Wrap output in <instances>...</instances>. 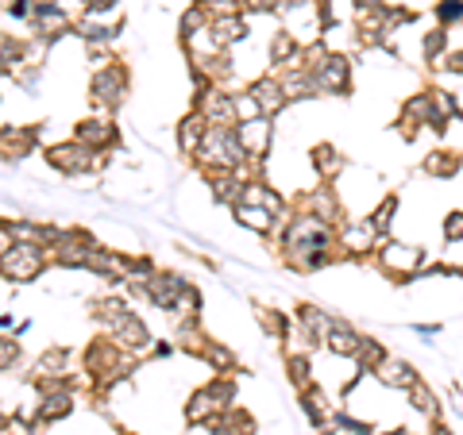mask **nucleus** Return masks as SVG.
I'll return each mask as SVG.
<instances>
[{
	"instance_id": "1",
	"label": "nucleus",
	"mask_w": 463,
	"mask_h": 435,
	"mask_svg": "<svg viewBox=\"0 0 463 435\" xmlns=\"http://www.w3.org/2000/svg\"><path fill=\"white\" fill-rule=\"evenodd\" d=\"M279 251L282 263L294 273H317L340 263L336 251V224L317 220L309 212H289L279 224Z\"/></svg>"
},
{
	"instance_id": "18",
	"label": "nucleus",
	"mask_w": 463,
	"mask_h": 435,
	"mask_svg": "<svg viewBox=\"0 0 463 435\" xmlns=\"http://www.w3.org/2000/svg\"><path fill=\"white\" fill-rule=\"evenodd\" d=\"M39 139H43L39 124H8V127H0V154H5L8 162L12 158H24V154H35Z\"/></svg>"
},
{
	"instance_id": "36",
	"label": "nucleus",
	"mask_w": 463,
	"mask_h": 435,
	"mask_svg": "<svg viewBox=\"0 0 463 435\" xmlns=\"http://www.w3.org/2000/svg\"><path fill=\"white\" fill-rule=\"evenodd\" d=\"M255 320L270 339H282V343L289 339V331H294V320H289L282 309H270V304H259V301H255Z\"/></svg>"
},
{
	"instance_id": "30",
	"label": "nucleus",
	"mask_w": 463,
	"mask_h": 435,
	"mask_svg": "<svg viewBox=\"0 0 463 435\" xmlns=\"http://www.w3.org/2000/svg\"><path fill=\"white\" fill-rule=\"evenodd\" d=\"M232 220H236L240 227L255 231V236H274V231H279V224H282L279 216L267 212L263 205H243V200H240L236 208H232Z\"/></svg>"
},
{
	"instance_id": "42",
	"label": "nucleus",
	"mask_w": 463,
	"mask_h": 435,
	"mask_svg": "<svg viewBox=\"0 0 463 435\" xmlns=\"http://www.w3.org/2000/svg\"><path fill=\"white\" fill-rule=\"evenodd\" d=\"M286 378H289V385L298 389H309L313 385V370H309V358L301 355V351H286Z\"/></svg>"
},
{
	"instance_id": "31",
	"label": "nucleus",
	"mask_w": 463,
	"mask_h": 435,
	"mask_svg": "<svg viewBox=\"0 0 463 435\" xmlns=\"http://www.w3.org/2000/svg\"><path fill=\"white\" fill-rule=\"evenodd\" d=\"M279 81H282V93L289 105H301V100H317V89H313V78L306 66H282L279 69Z\"/></svg>"
},
{
	"instance_id": "52",
	"label": "nucleus",
	"mask_w": 463,
	"mask_h": 435,
	"mask_svg": "<svg viewBox=\"0 0 463 435\" xmlns=\"http://www.w3.org/2000/svg\"><path fill=\"white\" fill-rule=\"evenodd\" d=\"M437 69H448V74H459V78H463V51H448V54L440 58Z\"/></svg>"
},
{
	"instance_id": "39",
	"label": "nucleus",
	"mask_w": 463,
	"mask_h": 435,
	"mask_svg": "<svg viewBox=\"0 0 463 435\" xmlns=\"http://www.w3.org/2000/svg\"><path fill=\"white\" fill-rule=\"evenodd\" d=\"M405 393H410V404H413V412H421L429 424L432 420H444V409H440V397L432 393V389L425 385V382H417V385H410L405 389Z\"/></svg>"
},
{
	"instance_id": "8",
	"label": "nucleus",
	"mask_w": 463,
	"mask_h": 435,
	"mask_svg": "<svg viewBox=\"0 0 463 435\" xmlns=\"http://www.w3.org/2000/svg\"><path fill=\"white\" fill-rule=\"evenodd\" d=\"M306 69L313 78L317 97H352V58L344 51H325Z\"/></svg>"
},
{
	"instance_id": "58",
	"label": "nucleus",
	"mask_w": 463,
	"mask_h": 435,
	"mask_svg": "<svg viewBox=\"0 0 463 435\" xmlns=\"http://www.w3.org/2000/svg\"><path fill=\"white\" fill-rule=\"evenodd\" d=\"M386 435H417L413 428H394V431H386Z\"/></svg>"
},
{
	"instance_id": "9",
	"label": "nucleus",
	"mask_w": 463,
	"mask_h": 435,
	"mask_svg": "<svg viewBox=\"0 0 463 435\" xmlns=\"http://www.w3.org/2000/svg\"><path fill=\"white\" fill-rule=\"evenodd\" d=\"M43 158H47V166L58 170L62 178H85V173L105 170V151H90V147H81L78 139L54 143V147H47Z\"/></svg>"
},
{
	"instance_id": "50",
	"label": "nucleus",
	"mask_w": 463,
	"mask_h": 435,
	"mask_svg": "<svg viewBox=\"0 0 463 435\" xmlns=\"http://www.w3.org/2000/svg\"><path fill=\"white\" fill-rule=\"evenodd\" d=\"M81 5V16H97V20H109V12H116L120 0H78Z\"/></svg>"
},
{
	"instance_id": "59",
	"label": "nucleus",
	"mask_w": 463,
	"mask_h": 435,
	"mask_svg": "<svg viewBox=\"0 0 463 435\" xmlns=\"http://www.w3.org/2000/svg\"><path fill=\"white\" fill-rule=\"evenodd\" d=\"M5 420H8V416H5V412H0V424H5Z\"/></svg>"
},
{
	"instance_id": "48",
	"label": "nucleus",
	"mask_w": 463,
	"mask_h": 435,
	"mask_svg": "<svg viewBox=\"0 0 463 435\" xmlns=\"http://www.w3.org/2000/svg\"><path fill=\"white\" fill-rule=\"evenodd\" d=\"M286 0H243V16H279Z\"/></svg>"
},
{
	"instance_id": "35",
	"label": "nucleus",
	"mask_w": 463,
	"mask_h": 435,
	"mask_svg": "<svg viewBox=\"0 0 463 435\" xmlns=\"http://www.w3.org/2000/svg\"><path fill=\"white\" fill-rule=\"evenodd\" d=\"M27 62V42L12 32H0V78H12Z\"/></svg>"
},
{
	"instance_id": "41",
	"label": "nucleus",
	"mask_w": 463,
	"mask_h": 435,
	"mask_svg": "<svg viewBox=\"0 0 463 435\" xmlns=\"http://www.w3.org/2000/svg\"><path fill=\"white\" fill-rule=\"evenodd\" d=\"M321 435H371V424L367 420H355L352 412H332Z\"/></svg>"
},
{
	"instance_id": "46",
	"label": "nucleus",
	"mask_w": 463,
	"mask_h": 435,
	"mask_svg": "<svg viewBox=\"0 0 463 435\" xmlns=\"http://www.w3.org/2000/svg\"><path fill=\"white\" fill-rule=\"evenodd\" d=\"M437 27H448V32H452V27L463 20V0H437Z\"/></svg>"
},
{
	"instance_id": "21",
	"label": "nucleus",
	"mask_w": 463,
	"mask_h": 435,
	"mask_svg": "<svg viewBox=\"0 0 463 435\" xmlns=\"http://www.w3.org/2000/svg\"><path fill=\"white\" fill-rule=\"evenodd\" d=\"M248 93L255 97V105H259V112L263 116H282L286 108H289V100H286V93H282V81H279V74H263V78H255L251 85H248Z\"/></svg>"
},
{
	"instance_id": "45",
	"label": "nucleus",
	"mask_w": 463,
	"mask_h": 435,
	"mask_svg": "<svg viewBox=\"0 0 463 435\" xmlns=\"http://www.w3.org/2000/svg\"><path fill=\"white\" fill-rule=\"evenodd\" d=\"M383 358H386V347H383L379 339H371V336H367V339H364V347H359V351H355V358H352V362H355L359 370H367V374H371V370L379 366Z\"/></svg>"
},
{
	"instance_id": "37",
	"label": "nucleus",
	"mask_w": 463,
	"mask_h": 435,
	"mask_svg": "<svg viewBox=\"0 0 463 435\" xmlns=\"http://www.w3.org/2000/svg\"><path fill=\"white\" fill-rule=\"evenodd\" d=\"M197 358H201V362H209L216 374H236V370H240L236 355H232L221 339H209V336H205V343H201V355H197Z\"/></svg>"
},
{
	"instance_id": "40",
	"label": "nucleus",
	"mask_w": 463,
	"mask_h": 435,
	"mask_svg": "<svg viewBox=\"0 0 463 435\" xmlns=\"http://www.w3.org/2000/svg\"><path fill=\"white\" fill-rule=\"evenodd\" d=\"M398 205H402V200H398V193H386V197L379 200V205H374V212L367 216V220H371V227L379 231V239H386V236H390V227H394Z\"/></svg>"
},
{
	"instance_id": "55",
	"label": "nucleus",
	"mask_w": 463,
	"mask_h": 435,
	"mask_svg": "<svg viewBox=\"0 0 463 435\" xmlns=\"http://www.w3.org/2000/svg\"><path fill=\"white\" fill-rule=\"evenodd\" d=\"M417 336H440V324H417Z\"/></svg>"
},
{
	"instance_id": "47",
	"label": "nucleus",
	"mask_w": 463,
	"mask_h": 435,
	"mask_svg": "<svg viewBox=\"0 0 463 435\" xmlns=\"http://www.w3.org/2000/svg\"><path fill=\"white\" fill-rule=\"evenodd\" d=\"M232 105H236V124L240 120H255V116H263L255 105V97L248 89H232Z\"/></svg>"
},
{
	"instance_id": "14",
	"label": "nucleus",
	"mask_w": 463,
	"mask_h": 435,
	"mask_svg": "<svg viewBox=\"0 0 463 435\" xmlns=\"http://www.w3.org/2000/svg\"><path fill=\"white\" fill-rule=\"evenodd\" d=\"M289 208H294V212H309V216H317V220H328V224L344 220V200L336 197V185H332V181H321V185H313V190L298 193V200Z\"/></svg>"
},
{
	"instance_id": "28",
	"label": "nucleus",
	"mask_w": 463,
	"mask_h": 435,
	"mask_svg": "<svg viewBox=\"0 0 463 435\" xmlns=\"http://www.w3.org/2000/svg\"><path fill=\"white\" fill-rule=\"evenodd\" d=\"M205 132H209V120L201 116L197 108H190L178 120V127H174V143H178V151L185 154V158H194L197 154V147H201V139H205Z\"/></svg>"
},
{
	"instance_id": "51",
	"label": "nucleus",
	"mask_w": 463,
	"mask_h": 435,
	"mask_svg": "<svg viewBox=\"0 0 463 435\" xmlns=\"http://www.w3.org/2000/svg\"><path fill=\"white\" fill-rule=\"evenodd\" d=\"M452 239H463V208L444 216V243H452Z\"/></svg>"
},
{
	"instance_id": "22",
	"label": "nucleus",
	"mask_w": 463,
	"mask_h": 435,
	"mask_svg": "<svg viewBox=\"0 0 463 435\" xmlns=\"http://www.w3.org/2000/svg\"><path fill=\"white\" fill-rule=\"evenodd\" d=\"M371 374H374V382H379V385H386V389H402V393H405V389H410V385L421 382V374H417L413 362L394 358V355H386V358H383V362H379V366H374Z\"/></svg>"
},
{
	"instance_id": "7",
	"label": "nucleus",
	"mask_w": 463,
	"mask_h": 435,
	"mask_svg": "<svg viewBox=\"0 0 463 435\" xmlns=\"http://www.w3.org/2000/svg\"><path fill=\"white\" fill-rule=\"evenodd\" d=\"M374 263H379L386 273H390V282H417V273H421L425 266V251L421 246H410V243H402V239H379V246H374Z\"/></svg>"
},
{
	"instance_id": "5",
	"label": "nucleus",
	"mask_w": 463,
	"mask_h": 435,
	"mask_svg": "<svg viewBox=\"0 0 463 435\" xmlns=\"http://www.w3.org/2000/svg\"><path fill=\"white\" fill-rule=\"evenodd\" d=\"M128 93H132V69H128L120 58L109 62V66H100V69H93V78H90V100H93L97 112L116 116V112L124 108Z\"/></svg>"
},
{
	"instance_id": "43",
	"label": "nucleus",
	"mask_w": 463,
	"mask_h": 435,
	"mask_svg": "<svg viewBox=\"0 0 463 435\" xmlns=\"http://www.w3.org/2000/svg\"><path fill=\"white\" fill-rule=\"evenodd\" d=\"M444 54H448V27H432V32L425 35V42H421L425 66H429V69H437Z\"/></svg>"
},
{
	"instance_id": "12",
	"label": "nucleus",
	"mask_w": 463,
	"mask_h": 435,
	"mask_svg": "<svg viewBox=\"0 0 463 435\" xmlns=\"http://www.w3.org/2000/svg\"><path fill=\"white\" fill-rule=\"evenodd\" d=\"M236 139L243 154H248V166H263L267 154L274 147V120L270 116H255V120H240L236 124Z\"/></svg>"
},
{
	"instance_id": "19",
	"label": "nucleus",
	"mask_w": 463,
	"mask_h": 435,
	"mask_svg": "<svg viewBox=\"0 0 463 435\" xmlns=\"http://www.w3.org/2000/svg\"><path fill=\"white\" fill-rule=\"evenodd\" d=\"M201 178L209 181L213 200L224 208H236L240 197H243V185H248V178H243L240 170H201Z\"/></svg>"
},
{
	"instance_id": "20",
	"label": "nucleus",
	"mask_w": 463,
	"mask_h": 435,
	"mask_svg": "<svg viewBox=\"0 0 463 435\" xmlns=\"http://www.w3.org/2000/svg\"><path fill=\"white\" fill-rule=\"evenodd\" d=\"M78 404V389H51V393H39V409H35V428L43 424H58V420H66L74 412Z\"/></svg>"
},
{
	"instance_id": "56",
	"label": "nucleus",
	"mask_w": 463,
	"mask_h": 435,
	"mask_svg": "<svg viewBox=\"0 0 463 435\" xmlns=\"http://www.w3.org/2000/svg\"><path fill=\"white\" fill-rule=\"evenodd\" d=\"M432 435H456V431H452V428H448V424H444V420H432Z\"/></svg>"
},
{
	"instance_id": "53",
	"label": "nucleus",
	"mask_w": 463,
	"mask_h": 435,
	"mask_svg": "<svg viewBox=\"0 0 463 435\" xmlns=\"http://www.w3.org/2000/svg\"><path fill=\"white\" fill-rule=\"evenodd\" d=\"M174 351H178V343H166V339H158V343H151V355H155V358H170Z\"/></svg>"
},
{
	"instance_id": "24",
	"label": "nucleus",
	"mask_w": 463,
	"mask_h": 435,
	"mask_svg": "<svg viewBox=\"0 0 463 435\" xmlns=\"http://www.w3.org/2000/svg\"><path fill=\"white\" fill-rule=\"evenodd\" d=\"M248 35H251L248 16H213V20H209V39H213L216 51L240 47V42L248 39Z\"/></svg>"
},
{
	"instance_id": "38",
	"label": "nucleus",
	"mask_w": 463,
	"mask_h": 435,
	"mask_svg": "<svg viewBox=\"0 0 463 435\" xmlns=\"http://www.w3.org/2000/svg\"><path fill=\"white\" fill-rule=\"evenodd\" d=\"M209 20H213V16H209V8L201 5V0H194V5L178 16V39H182V42H190L194 35L209 32Z\"/></svg>"
},
{
	"instance_id": "57",
	"label": "nucleus",
	"mask_w": 463,
	"mask_h": 435,
	"mask_svg": "<svg viewBox=\"0 0 463 435\" xmlns=\"http://www.w3.org/2000/svg\"><path fill=\"white\" fill-rule=\"evenodd\" d=\"M12 324H16V316H12V312H0V331H8Z\"/></svg>"
},
{
	"instance_id": "13",
	"label": "nucleus",
	"mask_w": 463,
	"mask_h": 435,
	"mask_svg": "<svg viewBox=\"0 0 463 435\" xmlns=\"http://www.w3.org/2000/svg\"><path fill=\"white\" fill-rule=\"evenodd\" d=\"M185 289H190V278H182V273H174V270H155L151 278L143 282V301H151L158 312L174 316Z\"/></svg>"
},
{
	"instance_id": "15",
	"label": "nucleus",
	"mask_w": 463,
	"mask_h": 435,
	"mask_svg": "<svg viewBox=\"0 0 463 435\" xmlns=\"http://www.w3.org/2000/svg\"><path fill=\"white\" fill-rule=\"evenodd\" d=\"M74 139L90 151H116L120 147V127L112 124V116H90V120L74 124Z\"/></svg>"
},
{
	"instance_id": "23",
	"label": "nucleus",
	"mask_w": 463,
	"mask_h": 435,
	"mask_svg": "<svg viewBox=\"0 0 463 435\" xmlns=\"http://www.w3.org/2000/svg\"><path fill=\"white\" fill-rule=\"evenodd\" d=\"M70 347H51V351H43L32 366V385L35 382H58V378H74V370H70Z\"/></svg>"
},
{
	"instance_id": "27",
	"label": "nucleus",
	"mask_w": 463,
	"mask_h": 435,
	"mask_svg": "<svg viewBox=\"0 0 463 435\" xmlns=\"http://www.w3.org/2000/svg\"><path fill=\"white\" fill-rule=\"evenodd\" d=\"M459 170H463V151H452V147H437L421 158V173L432 181H452Z\"/></svg>"
},
{
	"instance_id": "17",
	"label": "nucleus",
	"mask_w": 463,
	"mask_h": 435,
	"mask_svg": "<svg viewBox=\"0 0 463 435\" xmlns=\"http://www.w3.org/2000/svg\"><path fill=\"white\" fill-rule=\"evenodd\" d=\"M294 324H298L301 339H306L309 347H325V339H328L332 324H336V316H332V312H325L321 304H309V301H301L298 309H294Z\"/></svg>"
},
{
	"instance_id": "4",
	"label": "nucleus",
	"mask_w": 463,
	"mask_h": 435,
	"mask_svg": "<svg viewBox=\"0 0 463 435\" xmlns=\"http://www.w3.org/2000/svg\"><path fill=\"white\" fill-rule=\"evenodd\" d=\"M232 404H236V382H232V374H216V378L209 385H201L190 393V401H185V424H201L205 428L209 420L224 416Z\"/></svg>"
},
{
	"instance_id": "44",
	"label": "nucleus",
	"mask_w": 463,
	"mask_h": 435,
	"mask_svg": "<svg viewBox=\"0 0 463 435\" xmlns=\"http://www.w3.org/2000/svg\"><path fill=\"white\" fill-rule=\"evenodd\" d=\"M24 366V347L16 336H0V374H16Z\"/></svg>"
},
{
	"instance_id": "2",
	"label": "nucleus",
	"mask_w": 463,
	"mask_h": 435,
	"mask_svg": "<svg viewBox=\"0 0 463 435\" xmlns=\"http://www.w3.org/2000/svg\"><path fill=\"white\" fill-rule=\"evenodd\" d=\"M194 162L201 170H240L243 178H248V154H243L240 139H236V127H209L194 154Z\"/></svg>"
},
{
	"instance_id": "32",
	"label": "nucleus",
	"mask_w": 463,
	"mask_h": 435,
	"mask_svg": "<svg viewBox=\"0 0 463 435\" xmlns=\"http://www.w3.org/2000/svg\"><path fill=\"white\" fill-rule=\"evenodd\" d=\"M309 162H313V173L321 181H336L344 166H347V158L340 154V147H332V143H317V147L309 151Z\"/></svg>"
},
{
	"instance_id": "10",
	"label": "nucleus",
	"mask_w": 463,
	"mask_h": 435,
	"mask_svg": "<svg viewBox=\"0 0 463 435\" xmlns=\"http://www.w3.org/2000/svg\"><path fill=\"white\" fill-rule=\"evenodd\" d=\"M93 246L97 239L85 227H62V236L47 246V258L58 270H85V258H90Z\"/></svg>"
},
{
	"instance_id": "54",
	"label": "nucleus",
	"mask_w": 463,
	"mask_h": 435,
	"mask_svg": "<svg viewBox=\"0 0 463 435\" xmlns=\"http://www.w3.org/2000/svg\"><path fill=\"white\" fill-rule=\"evenodd\" d=\"M8 246H12V231H8V224H5V220H0V255H5Z\"/></svg>"
},
{
	"instance_id": "25",
	"label": "nucleus",
	"mask_w": 463,
	"mask_h": 435,
	"mask_svg": "<svg viewBox=\"0 0 463 435\" xmlns=\"http://www.w3.org/2000/svg\"><path fill=\"white\" fill-rule=\"evenodd\" d=\"M120 32H124V23L120 20H97V16H81L78 23H74V35L85 42V47H112L116 39H120Z\"/></svg>"
},
{
	"instance_id": "26",
	"label": "nucleus",
	"mask_w": 463,
	"mask_h": 435,
	"mask_svg": "<svg viewBox=\"0 0 463 435\" xmlns=\"http://www.w3.org/2000/svg\"><path fill=\"white\" fill-rule=\"evenodd\" d=\"M243 205H263L267 212H274L279 220H286L289 216V200L274 190V185H267V181H259V178H248V185H243Z\"/></svg>"
},
{
	"instance_id": "11",
	"label": "nucleus",
	"mask_w": 463,
	"mask_h": 435,
	"mask_svg": "<svg viewBox=\"0 0 463 435\" xmlns=\"http://www.w3.org/2000/svg\"><path fill=\"white\" fill-rule=\"evenodd\" d=\"M374 246H379V231L371 227L367 216H359V220L344 216V220L336 224V251H340V263H347V258H371Z\"/></svg>"
},
{
	"instance_id": "33",
	"label": "nucleus",
	"mask_w": 463,
	"mask_h": 435,
	"mask_svg": "<svg viewBox=\"0 0 463 435\" xmlns=\"http://www.w3.org/2000/svg\"><path fill=\"white\" fill-rule=\"evenodd\" d=\"M364 339H367L364 331H355L352 324L340 320V316H336V324H332V331H328L325 347H328L332 355H340V358H355V351H359V347H364Z\"/></svg>"
},
{
	"instance_id": "3",
	"label": "nucleus",
	"mask_w": 463,
	"mask_h": 435,
	"mask_svg": "<svg viewBox=\"0 0 463 435\" xmlns=\"http://www.w3.org/2000/svg\"><path fill=\"white\" fill-rule=\"evenodd\" d=\"M47 270H51L47 246L32 243V239H12V246L0 255V278L12 282V285H32Z\"/></svg>"
},
{
	"instance_id": "16",
	"label": "nucleus",
	"mask_w": 463,
	"mask_h": 435,
	"mask_svg": "<svg viewBox=\"0 0 463 435\" xmlns=\"http://www.w3.org/2000/svg\"><path fill=\"white\" fill-rule=\"evenodd\" d=\"M194 108L205 116L209 127H236V105H232L228 85H213V89L194 97Z\"/></svg>"
},
{
	"instance_id": "6",
	"label": "nucleus",
	"mask_w": 463,
	"mask_h": 435,
	"mask_svg": "<svg viewBox=\"0 0 463 435\" xmlns=\"http://www.w3.org/2000/svg\"><path fill=\"white\" fill-rule=\"evenodd\" d=\"M100 324V331L120 347V351H128V355H147L151 351V343H155V336H151V328H147V320L136 312V309H116L112 316H105V320H97Z\"/></svg>"
},
{
	"instance_id": "49",
	"label": "nucleus",
	"mask_w": 463,
	"mask_h": 435,
	"mask_svg": "<svg viewBox=\"0 0 463 435\" xmlns=\"http://www.w3.org/2000/svg\"><path fill=\"white\" fill-rule=\"evenodd\" d=\"M209 16H243V0H201Z\"/></svg>"
},
{
	"instance_id": "29",
	"label": "nucleus",
	"mask_w": 463,
	"mask_h": 435,
	"mask_svg": "<svg viewBox=\"0 0 463 435\" xmlns=\"http://www.w3.org/2000/svg\"><path fill=\"white\" fill-rule=\"evenodd\" d=\"M267 58H270L274 69H282V66H301V39L289 32V27H279V32L270 35V42H267Z\"/></svg>"
},
{
	"instance_id": "34",
	"label": "nucleus",
	"mask_w": 463,
	"mask_h": 435,
	"mask_svg": "<svg viewBox=\"0 0 463 435\" xmlns=\"http://www.w3.org/2000/svg\"><path fill=\"white\" fill-rule=\"evenodd\" d=\"M298 397H301L298 404H301V412L309 416V424H313V428H325V424H328V416H332V404H328V393H325V389L313 382L309 389H301Z\"/></svg>"
}]
</instances>
